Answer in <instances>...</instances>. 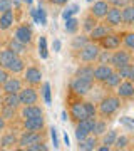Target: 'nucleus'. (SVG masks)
I'll list each match as a JSON object with an SVG mask.
<instances>
[{"mask_svg":"<svg viewBox=\"0 0 134 151\" xmlns=\"http://www.w3.org/2000/svg\"><path fill=\"white\" fill-rule=\"evenodd\" d=\"M121 106H123V101L116 94H107L97 104V118H102V119H107L109 121L113 116L118 114Z\"/></svg>","mask_w":134,"mask_h":151,"instance_id":"1","label":"nucleus"},{"mask_svg":"<svg viewBox=\"0 0 134 151\" xmlns=\"http://www.w3.org/2000/svg\"><path fill=\"white\" fill-rule=\"evenodd\" d=\"M101 52V47H99V44L97 42H92L89 40L87 44H84L80 49L74 50L75 54V59L79 60L80 64H94L97 60V55Z\"/></svg>","mask_w":134,"mask_h":151,"instance_id":"2","label":"nucleus"},{"mask_svg":"<svg viewBox=\"0 0 134 151\" xmlns=\"http://www.w3.org/2000/svg\"><path fill=\"white\" fill-rule=\"evenodd\" d=\"M70 96H72V99L69 101V119L75 124L82 119H86L87 113H86V106H84V99L72 94V92H70Z\"/></svg>","mask_w":134,"mask_h":151,"instance_id":"3","label":"nucleus"},{"mask_svg":"<svg viewBox=\"0 0 134 151\" xmlns=\"http://www.w3.org/2000/svg\"><path fill=\"white\" fill-rule=\"evenodd\" d=\"M47 139V133L44 131H24L22 129V134L19 136V148L17 150H27L29 146L35 145V143H40V141Z\"/></svg>","mask_w":134,"mask_h":151,"instance_id":"4","label":"nucleus"},{"mask_svg":"<svg viewBox=\"0 0 134 151\" xmlns=\"http://www.w3.org/2000/svg\"><path fill=\"white\" fill-rule=\"evenodd\" d=\"M131 62H134V55H133L131 50H128V49L119 47V49H116V50L111 52V62H109V64L113 65L114 69H121L123 65L131 64Z\"/></svg>","mask_w":134,"mask_h":151,"instance_id":"5","label":"nucleus"},{"mask_svg":"<svg viewBox=\"0 0 134 151\" xmlns=\"http://www.w3.org/2000/svg\"><path fill=\"white\" fill-rule=\"evenodd\" d=\"M24 84L25 86H34V87H39L42 84V70L39 69L37 65H29L24 69Z\"/></svg>","mask_w":134,"mask_h":151,"instance_id":"6","label":"nucleus"},{"mask_svg":"<svg viewBox=\"0 0 134 151\" xmlns=\"http://www.w3.org/2000/svg\"><path fill=\"white\" fill-rule=\"evenodd\" d=\"M19 99H20L22 106H29V104H39L40 101V94L39 89L34 86H24L19 91Z\"/></svg>","mask_w":134,"mask_h":151,"instance_id":"7","label":"nucleus"},{"mask_svg":"<svg viewBox=\"0 0 134 151\" xmlns=\"http://www.w3.org/2000/svg\"><path fill=\"white\" fill-rule=\"evenodd\" d=\"M92 87H94V82L92 81H84V79H79V77H72V81L69 84L70 92L75 94V96H79V97L89 94L92 91Z\"/></svg>","mask_w":134,"mask_h":151,"instance_id":"8","label":"nucleus"},{"mask_svg":"<svg viewBox=\"0 0 134 151\" xmlns=\"http://www.w3.org/2000/svg\"><path fill=\"white\" fill-rule=\"evenodd\" d=\"M14 37L17 40H20V42H24V44L32 47L35 35H34V29L30 27V24H19L15 27V30H14Z\"/></svg>","mask_w":134,"mask_h":151,"instance_id":"9","label":"nucleus"},{"mask_svg":"<svg viewBox=\"0 0 134 151\" xmlns=\"http://www.w3.org/2000/svg\"><path fill=\"white\" fill-rule=\"evenodd\" d=\"M97 118H86L79 121V123H75V138L77 141L84 139L86 136L92 134V128H94V123H96Z\"/></svg>","mask_w":134,"mask_h":151,"instance_id":"10","label":"nucleus"},{"mask_svg":"<svg viewBox=\"0 0 134 151\" xmlns=\"http://www.w3.org/2000/svg\"><path fill=\"white\" fill-rule=\"evenodd\" d=\"M116 96L121 101H131V99H134V82L128 81V79H123L118 84V87H116Z\"/></svg>","mask_w":134,"mask_h":151,"instance_id":"11","label":"nucleus"},{"mask_svg":"<svg viewBox=\"0 0 134 151\" xmlns=\"http://www.w3.org/2000/svg\"><path fill=\"white\" fill-rule=\"evenodd\" d=\"M99 47L106 49V50H116V49L121 47V34L116 32H109L107 35H104L102 39L97 40Z\"/></svg>","mask_w":134,"mask_h":151,"instance_id":"12","label":"nucleus"},{"mask_svg":"<svg viewBox=\"0 0 134 151\" xmlns=\"http://www.w3.org/2000/svg\"><path fill=\"white\" fill-rule=\"evenodd\" d=\"M102 24H106L107 27H119L123 25V17H121V9L119 7H109L106 17L102 19Z\"/></svg>","mask_w":134,"mask_h":151,"instance_id":"13","label":"nucleus"},{"mask_svg":"<svg viewBox=\"0 0 134 151\" xmlns=\"http://www.w3.org/2000/svg\"><path fill=\"white\" fill-rule=\"evenodd\" d=\"M20 126L24 131H44L45 129V118L44 116H39V118L22 119Z\"/></svg>","mask_w":134,"mask_h":151,"instance_id":"14","label":"nucleus"},{"mask_svg":"<svg viewBox=\"0 0 134 151\" xmlns=\"http://www.w3.org/2000/svg\"><path fill=\"white\" fill-rule=\"evenodd\" d=\"M19 148V136L14 131H4L0 136V150H17Z\"/></svg>","mask_w":134,"mask_h":151,"instance_id":"15","label":"nucleus"},{"mask_svg":"<svg viewBox=\"0 0 134 151\" xmlns=\"http://www.w3.org/2000/svg\"><path fill=\"white\" fill-rule=\"evenodd\" d=\"M109 7H111V5L107 4L106 0H94V2L91 4V7H89V14L94 15L97 20H102V19L106 17Z\"/></svg>","mask_w":134,"mask_h":151,"instance_id":"16","label":"nucleus"},{"mask_svg":"<svg viewBox=\"0 0 134 151\" xmlns=\"http://www.w3.org/2000/svg\"><path fill=\"white\" fill-rule=\"evenodd\" d=\"M0 87H2V92L4 94H19V91L24 87V81L19 79V77H12L10 76Z\"/></svg>","mask_w":134,"mask_h":151,"instance_id":"17","label":"nucleus"},{"mask_svg":"<svg viewBox=\"0 0 134 151\" xmlns=\"http://www.w3.org/2000/svg\"><path fill=\"white\" fill-rule=\"evenodd\" d=\"M113 70H114V67L111 64H97V65H94V82L102 84V82L111 76Z\"/></svg>","mask_w":134,"mask_h":151,"instance_id":"18","label":"nucleus"},{"mask_svg":"<svg viewBox=\"0 0 134 151\" xmlns=\"http://www.w3.org/2000/svg\"><path fill=\"white\" fill-rule=\"evenodd\" d=\"M19 114H20V119L39 118V116H44V109L39 104H29V106H20Z\"/></svg>","mask_w":134,"mask_h":151,"instance_id":"19","label":"nucleus"},{"mask_svg":"<svg viewBox=\"0 0 134 151\" xmlns=\"http://www.w3.org/2000/svg\"><path fill=\"white\" fill-rule=\"evenodd\" d=\"M5 47H9L12 52H15L17 55H25V54H29V50H30V45H27V44L20 42V40H17L15 37L9 39Z\"/></svg>","mask_w":134,"mask_h":151,"instance_id":"20","label":"nucleus"},{"mask_svg":"<svg viewBox=\"0 0 134 151\" xmlns=\"http://www.w3.org/2000/svg\"><path fill=\"white\" fill-rule=\"evenodd\" d=\"M14 24H15V12L14 10H7L0 14V32L10 30Z\"/></svg>","mask_w":134,"mask_h":151,"instance_id":"21","label":"nucleus"},{"mask_svg":"<svg viewBox=\"0 0 134 151\" xmlns=\"http://www.w3.org/2000/svg\"><path fill=\"white\" fill-rule=\"evenodd\" d=\"M74 77L84 79V81H92L94 82V65L92 64H80L74 72Z\"/></svg>","mask_w":134,"mask_h":151,"instance_id":"22","label":"nucleus"},{"mask_svg":"<svg viewBox=\"0 0 134 151\" xmlns=\"http://www.w3.org/2000/svg\"><path fill=\"white\" fill-rule=\"evenodd\" d=\"M0 116L5 119L7 126H9V123H15V121H19V119H20L19 109L9 108V106H2V104H0Z\"/></svg>","mask_w":134,"mask_h":151,"instance_id":"23","label":"nucleus"},{"mask_svg":"<svg viewBox=\"0 0 134 151\" xmlns=\"http://www.w3.org/2000/svg\"><path fill=\"white\" fill-rule=\"evenodd\" d=\"M109 32H111V27H107L106 24H101V22H99V24H97L96 27L92 29V30L87 34V35H89V40H92V42H97L99 39H102L104 35H107Z\"/></svg>","mask_w":134,"mask_h":151,"instance_id":"24","label":"nucleus"},{"mask_svg":"<svg viewBox=\"0 0 134 151\" xmlns=\"http://www.w3.org/2000/svg\"><path fill=\"white\" fill-rule=\"evenodd\" d=\"M0 104L2 106H9V108L14 109H20V99H19V94H4L0 96Z\"/></svg>","mask_w":134,"mask_h":151,"instance_id":"25","label":"nucleus"},{"mask_svg":"<svg viewBox=\"0 0 134 151\" xmlns=\"http://www.w3.org/2000/svg\"><path fill=\"white\" fill-rule=\"evenodd\" d=\"M25 67H27L25 59H24L22 55H17L15 59H14V60L10 62V64L7 65V70H9L10 74H22Z\"/></svg>","mask_w":134,"mask_h":151,"instance_id":"26","label":"nucleus"},{"mask_svg":"<svg viewBox=\"0 0 134 151\" xmlns=\"http://www.w3.org/2000/svg\"><path fill=\"white\" fill-rule=\"evenodd\" d=\"M97 145H99V138L94 134H89L86 136L84 139H80L79 141V150L82 151H92V150H96Z\"/></svg>","mask_w":134,"mask_h":151,"instance_id":"27","label":"nucleus"},{"mask_svg":"<svg viewBox=\"0 0 134 151\" xmlns=\"http://www.w3.org/2000/svg\"><path fill=\"white\" fill-rule=\"evenodd\" d=\"M121 17H123V25H128V27L133 25L134 24V5L133 4H129V5L121 9Z\"/></svg>","mask_w":134,"mask_h":151,"instance_id":"28","label":"nucleus"},{"mask_svg":"<svg viewBox=\"0 0 134 151\" xmlns=\"http://www.w3.org/2000/svg\"><path fill=\"white\" fill-rule=\"evenodd\" d=\"M121 47L128 49L131 52H134V30H126L121 32Z\"/></svg>","mask_w":134,"mask_h":151,"instance_id":"29","label":"nucleus"},{"mask_svg":"<svg viewBox=\"0 0 134 151\" xmlns=\"http://www.w3.org/2000/svg\"><path fill=\"white\" fill-rule=\"evenodd\" d=\"M17 57L15 52H12L9 47H4L0 49V67H4V69H7V65L10 64L12 60Z\"/></svg>","mask_w":134,"mask_h":151,"instance_id":"30","label":"nucleus"},{"mask_svg":"<svg viewBox=\"0 0 134 151\" xmlns=\"http://www.w3.org/2000/svg\"><path fill=\"white\" fill-rule=\"evenodd\" d=\"M121 81H123L121 74H119L118 70L114 69L113 72H111V76H109V77H107L106 81L102 82V86L106 87V89H116V87H118V84H119Z\"/></svg>","mask_w":134,"mask_h":151,"instance_id":"31","label":"nucleus"},{"mask_svg":"<svg viewBox=\"0 0 134 151\" xmlns=\"http://www.w3.org/2000/svg\"><path fill=\"white\" fill-rule=\"evenodd\" d=\"M97 24H99V20H97L94 15H91V14L87 12L86 17H84V20H82V30H84V34H89L92 29L97 25Z\"/></svg>","mask_w":134,"mask_h":151,"instance_id":"32","label":"nucleus"},{"mask_svg":"<svg viewBox=\"0 0 134 151\" xmlns=\"http://www.w3.org/2000/svg\"><path fill=\"white\" fill-rule=\"evenodd\" d=\"M106 131H107V119L97 118L96 123H94V128H92V134L97 136V138H101Z\"/></svg>","mask_w":134,"mask_h":151,"instance_id":"33","label":"nucleus"},{"mask_svg":"<svg viewBox=\"0 0 134 151\" xmlns=\"http://www.w3.org/2000/svg\"><path fill=\"white\" fill-rule=\"evenodd\" d=\"M116 70L121 74L123 79H128V81H133L134 82V62L126 64V65H123L121 69H116Z\"/></svg>","mask_w":134,"mask_h":151,"instance_id":"34","label":"nucleus"},{"mask_svg":"<svg viewBox=\"0 0 134 151\" xmlns=\"http://www.w3.org/2000/svg\"><path fill=\"white\" fill-rule=\"evenodd\" d=\"M118 131L116 129H109V131H106L104 134L99 138V141H101L102 145H107V146H111L113 148V145H114V141H116V138H118Z\"/></svg>","mask_w":134,"mask_h":151,"instance_id":"35","label":"nucleus"},{"mask_svg":"<svg viewBox=\"0 0 134 151\" xmlns=\"http://www.w3.org/2000/svg\"><path fill=\"white\" fill-rule=\"evenodd\" d=\"M129 145H131V138L128 134H118V138L113 145V150H126Z\"/></svg>","mask_w":134,"mask_h":151,"instance_id":"36","label":"nucleus"},{"mask_svg":"<svg viewBox=\"0 0 134 151\" xmlns=\"http://www.w3.org/2000/svg\"><path fill=\"white\" fill-rule=\"evenodd\" d=\"M89 42V35L87 34H77L74 39H72V44H70V47H72V50H77V49H80L84 44Z\"/></svg>","mask_w":134,"mask_h":151,"instance_id":"37","label":"nucleus"},{"mask_svg":"<svg viewBox=\"0 0 134 151\" xmlns=\"http://www.w3.org/2000/svg\"><path fill=\"white\" fill-rule=\"evenodd\" d=\"M111 52H113V50L101 49V52H99V55H97L96 64H109V62H111Z\"/></svg>","mask_w":134,"mask_h":151,"instance_id":"38","label":"nucleus"},{"mask_svg":"<svg viewBox=\"0 0 134 151\" xmlns=\"http://www.w3.org/2000/svg\"><path fill=\"white\" fill-rule=\"evenodd\" d=\"M84 106H86V113L87 118H97V106L91 101H84Z\"/></svg>","mask_w":134,"mask_h":151,"instance_id":"39","label":"nucleus"},{"mask_svg":"<svg viewBox=\"0 0 134 151\" xmlns=\"http://www.w3.org/2000/svg\"><path fill=\"white\" fill-rule=\"evenodd\" d=\"M47 150H49V146H47L45 141L35 143V145H32V146H29V148H27V151H47Z\"/></svg>","mask_w":134,"mask_h":151,"instance_id":"40","label":"nucleus"},{"mask_svg":"<svg viewBox=\"0 0 134 151\" xmlns=\"http://www.w3.org/2000/svg\"><path fill=\"white\" fill-rule=\"evenodd\" d=\"M7 10H14V0H0V14Z\"/></svg>","mask_w":134,"mask_h":151,"instance_id":"41","label":"nucleus"},{"mask_svg":"<svg viewBox=\"0 0 134 151\" xmlns=\"http://www.w3.org/2000/svg\"><path fill=\"white\" fill-rule=\"evenodd\" d=\"M106 2L111 7H119V9H123V7H126V5L131 4V0H106Z\"/></svg>","mask_w":134,"mask_h":151,"instance_id":"42","label":"nucleus"},{"mask_svg":"<svg viewBox=\"0 0 134 151\" xmlns=\"http://www.w3.org/2000/svg\"><path fill=\"white\" fill-rule=\"evenodd\" d=\"M10 76H12V74H10V72H9L7 69L0 67V86H2V84H4V82H5L9 77H10Z\"/></svg>","mask_w":134,"mask_h":151,"instance_id":"43","label":"nucleus"},{"mask_svg":"<svg viewBox=\"0 0 134 151\" xmlns=\"http://www.w3.org/2000/svg\"><path fill=\"white\" fill-rule=\"evenodd\" d=\"M67 32H75L77 30V20H69V25H67Z\"/></svg>","mask_w":134,"mask_h":151,"instance_id":"44","label":"nucleus"},{"mask_svg":"<svg viewBox=\"0 0 134 151\" xmlns=\"http://www.w3.org/2000/svg\"><path fill=\"white\" fill-rule=\"evenodd\" d=\"M49 4H52V5H65L69 0H47Z\"/></svg>","mask_w":134,"mask_h":151,"instance_id":"45","label":"nucleus"},{"mask_svg":"<svg viewBox=\"0 0 134 151\" xmlns=\"http://www.w3.org/2000/svg\"><path fill=\"white\" fill-rule=\"evenodd\" d=\"M5 129H7V123H5V119L0 116V134H2Z\"/></svg>","mask_w":134,"mask_h":151,"instance_id":"46","label":"nucleus"},{"mask_svg":"<svg viewBox=\"0 0 134 151\" xmlns=\"http://www.w3.org/2000/svg\"><path fill=\"white\" fill-rule=\"evenodd\" d=\"M87 2H91V4H92V2H94V0H87Z\"/></svg>","mask_w":134,"mask_h":151,"instance_id":"47","label":"nucleus"},{"mask_svg":"<svg viewBox=\"0 0 134 151\" xmlns=\"http://www.w3.org/2000/svg\"><path fill=\"white\" fill-rule=\"evenodd\" d=\"M131 4H133V5H134V0H131Z\"/></svg>","mask_w":134,"mask_h":151,"instance_id":"48","label":"nucleus"},{"mask_svg":"<svg viewBox=\"0 0 134 151\" xmlns=\"http://www.w3.org/2000/svg\"><path fill=\"white\" fill-rule=\"evenodd\" d=\"M131 148H133V150H134V145H133V146H131Z\"/></svg>","mask_w":134,"mask_h":151,"instance_id":"49","label":"nucleus"},{"mask_svg":"<svg viewBox=\"0 0 134 151\" xmlns=\"http://www.w3.org/2000/svg\"><path fill=\"white\" fill-rule=\"evenodd\" d=\"M131 27H134V24H133V25H131Z\"/></svg>","mask_w":134,"mask_h":151,"instance_id":"50","label":"nucleus"}]
</instances>
